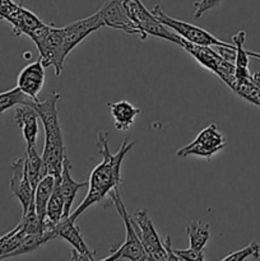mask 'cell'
I'll list each match as a JSON object with an SVG mask.
<instances>
[{
  "label": "cell",
  "instance_id": "2e32d148",
  "mask_svg": "<svg viewBox=\"0 0 260 261\" xmlns=\"http://www.w3.org/2000/svg\"><path fill=\"white\" fill-rule=\"evenodd\" d=\"M5 20H8L13 25V32H14L15 36L25 35L28 37L37 28L42 27L45 24L37 15L33 14L28 9H25L20 4H17L14 10L8 15V18Z\"/></svg>",
  "mask_w": 260,
  "mask_h": 261
},
{
  "label": "cell",
  "instance_id": "4dcf8cb0",
  "mask_svg": "<svg viewBox=\"0 0 260 261\" xmlns=\"http://www.w3.org/2000/svg\"><path fill=\"white\" fill-rule=\"evenodd\" d=\"M247 55H249V58H254V59H257V60H260V53H255V51H247Z\"/></svg>",
  "mask_w": 260,
  "mask_h": 261
},
{
  "label": "cell",
  "instance_id": "cb8c5ba5",
  "mask_svg": "<svg viewBox=\"0 0 260 261\" xmlns=\"http://www.w3.org/2000/svg\"><path fill=\"white\" fill-rule=\"evenodd\" d=\"M186 233H188L189 244H190L191 249L199 252H204V249H205L206 244L209 241V237H211L209 224L204 223L201 221L191 222L186 227Z\"/></svg>",
  "mask_w": 260,
  "mask_h": 261
},
{
  "label": "cell",
  "instance_id": "d4e9b609",
  "mask_svg": "<svg viewBox=\"0 0 260 261\" xmlns=\"http://www.w3.org/2000/svg\"><path fill=\"white\" fill-rule=\"evenodd\" d=\"M64 213H65V203H64V198L61 195L58 180L55 177V186H54V190L50 199H48L45 221L50 222L53 226H55L61 218H64Z\"/></svg>",
  "mask_w": 260,
  "mask_h": 261
},
{
  "label": "cell",
  "instance_id": "4fadbf2b",
  "mask_svg": "<svg viewBox=\"0 0 260 261\" xmlns=\"http://www.w3.org/2000/svg\"><path fill=\"white\" fill-rule=\"evenodd\" d=\"M12 171L13 175L9 181L10 191L20 203L23 209L22 214H24L28 211V206L33 200V194H35L25 172L24 157L18 158L12 163Z\"/></svg>",
  "mask_w": 260,
  "mask_h": 261
},
{
  "label": "cell",
  "instance_id": "7402d4cb",
  "mask_svg": "<svg viewBox=\"0 0 260 261\" xmlns=\"http://www.w3.org/2000/svg\"><path fill=\"white\" fill-rule=\"evenodd\" d=\"M56 233L54 229H46V231L41 232V233H33V234H25L23 237V240L20 241V244L18 245L17 249L14 251H12L10 254L7 255L5 259L8 257H14L19 256V255L28 254V252H32L35 250H38L41 246L48 242L50 240L55 239Z\"/></svg>",
  "mask_w": 260,
  "mask_h": 261
},
{
  "label": "cell",
  "instance_id": "484cf974",
  "mask_svg": "<svg viewBox=\"0 0 260 261\" xmlns=\"http://www.w3.org/2000/svg\"><path fill=\"white\" fill-rule=\"evenodd\" d=\"M35 99L31 98L30 96L24 93L20 88L15 87V88L10 89V91L3 92L0 93V117L3 116L5 111L13 107L20 106V105H28L31 106Z\"/></svg>",
  "mask_w": 260,
  "mask_h": 261
},
{
  "label": "cell",
  "instance_id": "7c38bea8",
  "mask_svg": "<svg viewBox=\"0 0 260 261\" xmlns=\"http://www.w3.org/2000/svg\"><path fill=\"white\" fill-rule=\"evenodd\" d=\"M97 12L101 15L105 27L124 31L127 35H138L140 36V38L143 37L142 31L133 23L122 7V2L120 0H109Z\"/></svg>",
  "mask_w": 260,
  "mask_h": 261
},
{
  "label": "cell",
  "instance_id": "52a82bcc",
  "mask_svg": "<svg viewBox=\"0 0 260 261\" xmlns=\"http://www.w3.org/2000/svg\"><path fill=\"white\" fill-rule=\"evenodd\" d=\"M153 15L160 20L162 24H165L166 27L170 28L171 31L176 33V35L180 36L184 40L189 41L191 43H195V45L200 46H231L232 43H227L224 41L218 40L217 37H214L212 33H209L208 31L203 30L201 27L198 25L190 24L188 22H184V20L175 19V18H171L170 15L166 14L162 10L161 5H155L152 9Z\"/></svg>",
  "mask_w": 260,
  "mask_h": 261
},
{
  "label": "cell",
  "instance_id": "9a60e30c",
  "mask_svg": "<svg viewBox=\"0 0 260 261\" xmlns=\"http://www.w3.org/2000/svg\"><path fill=\"white\" fill-rule=\"evenodd\" d=\"M38 119V114L32 106L20 105L14 109V120L22 130L27 147L37 145Z\"/></svg>",
  "mask_w": 260,
  "mask_h": 261
},
{
  "label": "cell",
  "instance_id": "ffe728a7",
  "mask_svg": "<svg viewBox=\"0 0 260 261\" xmlns=\"http://www.w3.org/2000/svg\"><path fill=\"white\" fill-rule=\"evenodd\" d=\"M54 186H55V176L46 175L42 180L38 182L37 188L35 189L33 194V203H35L36 213L38 219L43 223L46 218V208H47L48 199L53 194Z\"/></svg>",
  "mask_w": 260,
  "mask_h": 261
},
{
  "label": "cell",
  "instance_id": "8fae6325",
  "mask_svg": "<svg viewBox=\"0 0 260 261\" xmlns=\"http://www.w3.org/2000/svg\"><path fill=\"white\" fill-rule=\"evenodd\" d=\"M56 237H61L68 244L71 245V259L70 260H94V252L88 249L84 242L83 236L79 232V228L75 226V222L70 221L69 217H64L54 227Z\"/></svg>",
  "mask_w": 260,
  "mask_h": 261
},
{
  "label": "cell",
  "instance_id": "603a6c76",
  "mask_svg": "<svg viewBox=\"0 0 260 261\" xmlns=\"http://www.w3.org/2000/svg\"><path fill=\"white\" fill-rule=\"evenodd\" d=\"M232 91L250 103L260 107V74L251 73L249 78L236 82Z\"/></svg>",
  "mask_w": 260,
  "mask_h": 261
},
{
  "label": "cell",
  "instance_id": "7a4b0ae2",
  "mask_svg": "<svg viewBox=\"0 0 260 261\" xmlns=\"http://www.w3.org/2000/svg\"><path fill=\"white\" fill-rule=\"evenodd\" d=\"M60 98L61 94L53 91L45 101L35 99L31 105L38 114L45 130V144L41 155L43 166L47 175H53L55 177L61 175L63 162L65 158V147H64L58 111V102Z\"/></svg>",
  "mask_w": 260,
  "mask_h": 261
},
{
  "label": "cell",
  "instance_id": "277c9868",
  "mask_svg": "<svg viewBox=\"0 0 260 261\" xmlns=\"http://www.w3.org/2000/svg\"><path fill=\"white\" fill-rule=\"evenodd\" d=\"M30 38L35 42L40 53V59L43 66H53L55 75H60L63 73L64 61L66 59L61 42L60 27H53L45 23L42 27L31 33Z\"/></svg>",
  "mask_w": 260,
  "mask_h": 261
},
{
  "label": "cell",
  "instance_id": "f546056e",
  "mask_svg": "<svg viewBox=\"0 0 260 261\" xmlns=\"http://www.w3.org/2000/svg\"><path fill=\"white\" fill-rule=\"evenodd\" d=\"M15 7L17 4L13 0H0V18L7 19L8 15L14 10Z\"/></svg>",
  "mask_w": 260,
  "mask_h": 261
},
{
  "label": "cell",
  "instance_id": "6da1fadb",
  "mask_svg": "<svg viewBox=\"0 0 260 261\" xmlns=\"http://www.w3.org/2000/svg\"><path fill=\"white\" fill-rule=\"evenodd\" d=\"M98 142V153L102 157V162L93 168L89 176V189L86 198L82 201L81 205L69 216L70 221L75 222L89 206L99 203L106 196L110 195L114 189L120 188L122 182L121 178V165L125 155L132 150L135 145V140L129 142L125 139L121 147L115 154L110 152L109 148V133L99 132L97 135Z\"/></svg>",
  "mask_w": 260,
  "mask_h": 261
},
{
  "label": "cell",
  "instance_id": "8992f818",
  "mask_svg": "<svg viewBox=\"0 0 260 261\" xmlns=\"http://www.w3.org/2000/svg\"><path fill=\"white\" fill-rule=\"evenodd\" d=\"M185 51H188L201 66L211 70L212 73L216 74L219 79L224 82L229 89H233L236 84V78H235V66L233 63L224 60L212 46H200L191 43L189 41L181 38L180 45Z\"/></svg>",
  "mask_w": 260,
  "mask_h": 261
},
{
  "label": "cell",
  "instance_id": "5b68a950",
  "mask_svg": "<svg viewBox=\"0 0 260 261\" xmlns=\"http://www.w3.org/2000/svg\"><path fill=\"white\" fill-rule=\"evenodd\" d=\"M122 7L133 23L142 31V41L147 40L148 36H153L180 45V36L162 24L140 0H122Z\"/></svg>",
  "mask_w": 260,
  "mask_h": 261
},
{
  "label": "cell",
  "instance_id": "9c48e42d",
  "mask_svg": "<svg viewBox=\"0 0 260 261\" xmlns=\"http://www.w3.org/2000/svg\"><path fill=\"white\" fill-rule=\"evenodd\" d=\"M135 229L138 232L142 246L144 249L145 254L148 255L149 260H168L167 252H166L163 242L161 241L154 226H153L152 219L148 216L145 209H139L134 213L133 218Z\"/></svg>",
  "mask_w": 260,
  "mask_h": 261
},
{
  "label": "cell",
  "instance_id": "f1b7e54d",
  "mask_svg": "<svg viewBox=\"0 0 260 261\" xmlns=\"http://www.w3.org/2000/svg\"><path fill=\"white\" fill-rule=\"evenodd\" d=\"M173 254L177 256L178 261H189V260H196V261H203L205 260L204 256V252L195 251L194 249H186V250H178V249H172Z\"/></svg>",
  "mask_w": 260,
  "mask_h": 261
},
{
  "label": "cell",
  "instance_id": "83f0119b",
  "mask_svg": "<svg viewBox=\"0 0 260 261\" xmlns=\"http://www.w3.org/2000/svg\"><path fill=\"white\" fill-rule=\"evenodd\" d=\"M221 3L222 0H199V2H195L194 3V7H195L194 17H195L196 19H199V18L203 17L206 12L218 7Z\"/></svg>",
  "mask_w": 260,
  "mask_h": 261
},
{
  "label": "cell",
  "instance_id": "4316f807",
  "mask_svg": "<svg viewBox=\"0 0 260 261\" xmlns=\"http://www.w3.org/2000/svg\"><path fill=\"white\" fill-rule=\"evenodd\" d=\"M260 257V246L257 242L252 241L247 245L244 249L239 250V251L231 252L229 255H227L226 257H223L222 261H242L247 259H254L257 260Z\"/></svg>",
  "mask_w": 260,
  "mask_h": 261
},
{
  "label": "cell",
  "instance_id": "e0dca14e",
  "mask_svg": "<svg viewBox=\"0 0 260 261\" xmlns=\"http://www.w3.org/2000/svg\"><path fill=\"white\" fill-rule=\"evenodd\" d=\"M70 168H71V163L65 154V158H64V162H63L61 175L56 177V180H58V184H59V188H60L61 195H63L64 198V203H65V213H64V217L70 216L71 205H73V201L74 199H75L76 193L79 191V189L88 185V182H76V181H74L70 175Z\"/></svg>",
  "mask_w": 260,
  "mask_h": 261
},
{
  "label": "cell",
  "instance_id": "5bb4252c",
  "mask_svg": "<svg viewBox=\"0 0 260 261\" xmlns=\"http://www.w3.org/2000/svg\"><path fill=\"white\" fill-rule=\"evenodd\" d=\"M43 84H45V66L41 59L24 66L17 79L18 88L22 89L32 99H37Z\"/></svg>",
  "mask_w": 260,
  "mask_h": 261
},
{
  "label": "cell",
  "instance_id": "44dd1931",
  "mask_svg": "<svg viewBox=\"0 0 260 261\" xmlns=\"http://www.w3.org/2000/svg\"><path fill=\"white\" fill-rule=\"evenodd\" d=\"M245 41H246V32L240 31L232 37V43L236 46V60H235V78L236 82L246 79L251 75L249 70V55L245 50Z\"/></svg>",
  "mask_w": 260,
  "mask_h": 261
},
{
  "label": "cell",
  "instance_id": "1f68e13d",
  "mask_svg": "<svg viewBox=\"0 0 260 261\" xmlns=\"http://www.w3.org/2000/svg\"><path fill=\"white\" fill-rule=\"evenodd\" d=\"M120 2H122V0H120Z\"/></svg>",
  "mask_w": 260,
  "mask_h": 261
},
{
  "label": "cell",
  "instance_id": "ac0fdd59",
  "mask_svg": "<svg viewBox=\"0 0 260 261\" xmlns=\"http://www.w3.org/2000/svg\"><path fill=\"white\" fill-rule=\"evenodd\" d=\"M114 117L115 127L120 132H126L133 126L135 121V117L142 112V110L135 107L127 101H119L111 102L107 105Z\"/></svg>",
  "mask_w": 260,
  "mask_h": 261
},
{
  "label": "cell",
  "instance_id": "30bf717a",
  "mask_svg": "<svg viewBox=\"0 0 260 261\" xmlns=\"http://www.w3.org/2000/svg\"><path fill=\"white\" fill-rule=\"evenodd\" d=\"M102 27H105V23L98 12L84 18V19L76 20L70 24L60 27L61 42H63V50L65 55L68 56L69 53L73 51L74 47L78 46L84 38H87L91 33L96 32Z\"/></svg>",
  "mask_w": 260,
  "mask_h": 261
},
{
  "label": "cell",
  "instance_id": "3957f363",
  "mask_svg": "<svg viewBox=\"0 0 260 261\" xmlns=\"http://www.w3.org/2000/svg\"><path fill=\"white\" fill-rule=\"evenodd\" d=\"M120 188L114 189V190L110 193V199H111L112 204L115 205L117 214L120 216V218L122 219L125 226V240L124 244L120 245L116 250L111 252L109 256H106L102 261H110V260H133V261H139V260H149L148 259V255L145 254L144 249L142 246V242H140L139 236H138V232L135 229L134 223H133V219L130 218V216L127 214L126 208H125L124 203L121 200V196H120Z\"/></svg>",
  "mask_w": 260,
  "mask_h": 261
},
{
  "label": "cell",
  "instance_id": "d6986e66",
  "mask_svg": "<svg viewBox=\"0 0 260 261\" xmlns=\"http://www.w3.org/2000/svg\"><path fill=\"white\" fill-rule=\"evenodd\" d=\"M25 163V172H27V177L30 180L31 186H32L33 191L37 188L38 182L47 175L43 166L42 157L38 154L37 145H32V147H27V152H25L24 157Z\"/></svg>",
  "mask_w": 260,
  "mask_h": 261
},
{
  "label": "cell",
  "instance_id": "ba28073f",
  "mask_svg": "<svg viewBox=\"0 0 260 261\" xmlns=\"http://www.w3.org/2000/svg\"><path fill=\"white\" fill-rule=\"evenodd\" d=\"M224 145H226L224 137L218 132L216 124H211L205 129L201 130L190 144L178 149L176 155L180 158L196 155V157L211 160L216 153L223 149Z\"/></svg>",
  "mask_w": 260,
  "mask_h": 261
}]
</instances>
